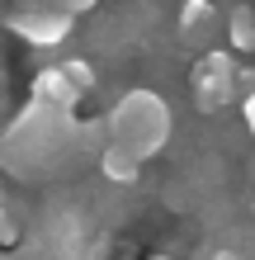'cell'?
Instances as JSON below:
<instances>
[{"label":"cell","mask_w":255,"mask_h":260,"mask_svg":"<svg viewBox=\"0 0 255 260\" xmlns=\"http://www.w3.org/2000/svg\"><path fill=\"white\" fill-rule=\"evenodd\" d=\"M76 133H81L76 114L28 100L24 109L14 114V123L0 133V171L48 175L52 166H62L71 151H76Z\"/></svg>","instance_id":"obj_1"},{"label":"cell","mask_w":255,"mask_h":260,"mask_svg":"<svg viewBox=\"0 0 255 260\" xmlns=\"http://www.w3.org/2000/svg\"><path fill=\"white\" fill-rule=\"evenodd\" d=\"M104 137H109L114 151H123V156H132L142 166L147 156H156V151L170 142V109H166V100L152 95V90H128V95L109 109V118H104Z\"/></svg>","instance_id":"obj_2"},{"label":"cell","mask_w":255,"mask_h":260,"mask_svg":"<svg viewBox=\"0 0 255 260\" xmlns=\"http://www.w3.org/2000/svg\"><path fill=\"white\" fill-rule=\"evenodd\" d=\"M194 104H199L203 114H213V109H227V104L236 100V57L232 52H203L199 62H194Z\"/></svg>","instance_id":"obj_3"},{"label":"cell","mask_w":255,"mask_h":260,"mask_svg":"<svg viewBox=\"0 0 255 260\" xmlns=\"http://www.w3.org/2000/svg\"><path fill=\"white\" fill-rule=\"evenodd\" d=\"M5 24H10V34H19L33 48H62L71 38V28H76L66 5H19V10H10Z\"/></svg>","instance_id":"obj_4"},{"label":"cell","mask_w":255,"mask_h":260,"mask_svg":"<svg viewBox=\"0 0 255 260\" xmlns=\"http://www.w3.org/2000/svg\"><path fill=\"white\" fill-rule=\"evenodd\" d=\"M33 100L38 104H52V109H66V114H76V104H81V90L66 81V71L62 67H43L33 76Z\"/></svg>","instance_id":"obj_5"},{"label":"cell","mask_w":255,"mask_h":260,"mask_svg":"<svg viewBox=\"0 0 255 260\" xmlns=\"http://www.w3.org/2000/svg\"><path fill=\"white\" fill-rule=\"evenodd\" d=\"M99 171H104V180H114V185H132L142 166L132 161V156H123V151L104 147V151H99Z\"/></svg>","instance_id":"obj_6"},{"label":"cell","mask_w":255,"mask_h":260,"mask_svg":"<svg viewBox=\"0 0 255 260\" xmlns=\"http://www.w3.org/2000/svg\"><path fill=\"white\" fill-rule=\"evenodd\" d=\"M213 5H208V0H189L185 10H179V28H185V38H199V34H208V28H213Z\"/></svg>","instance_id":"obj_7"},{"label":"cell","mask_w":255,"mask_h":260,"mask_svg":"<svg viewBox=\"0 0 255 260\" xmlns=\"http://www.w3.org/2000/svg\"><path fill=\"white\" fill-rule=\"evenodd\" d=\"M227 38H232V48H236V52H255V14H250V10H232V19H227Z\"/></svg>","instance_id":"obj_8"},{"label":"cell","mask_w":255,"mask_h":260,"mask_svg":"<svg viewBox=\"0 0 255 260\" xmlns=\"http://www.w3.org/2000/svg\"><path fill=\"white\" fill-rule=\"evenodd\" d=\"M10 237H14V227H10V213L0 208V241H10Z\"/></svg>","instance_id":"obj_9"},{"label":"cell","mask_w":255,"mask_h":260,"mask_svg":"<svg viewBox=\"0 0 255 260\" xmlns=\"http://www.w3.org/2000/svg\"><path fill=\"white\" fill-rule=\"evenodd\" d=\"M213 260H246L241 251H232V246H222V251H213Z\"/></svg>","instance_id":"obj_10"},{"label":"cell","mask_w":255,"mask_h":260,"mask_svg":"<svg viewBox=\"0 0 255 260\" xmlns=\"http://www.w3.org/2000/svg\"><path fill=\"white\" fill-rule=\"evenodd\" d=\"M246 123H250V133H255V95H246Z\"/></svg>","instance_id":"obj_11"},{"label":"cell","mask_w":255,"mask_h":260,"mask_svg":"<svg viewBox=\"0 0 255 260\" xmlns=\"http://www.w3.org/2000/svg\"><path fill=\"white\" fill-rule=\"evenodd\" d=\"M156 260H170V255H156Z\"/></svg>","instance_id":"obj_12"}]
</instances>
